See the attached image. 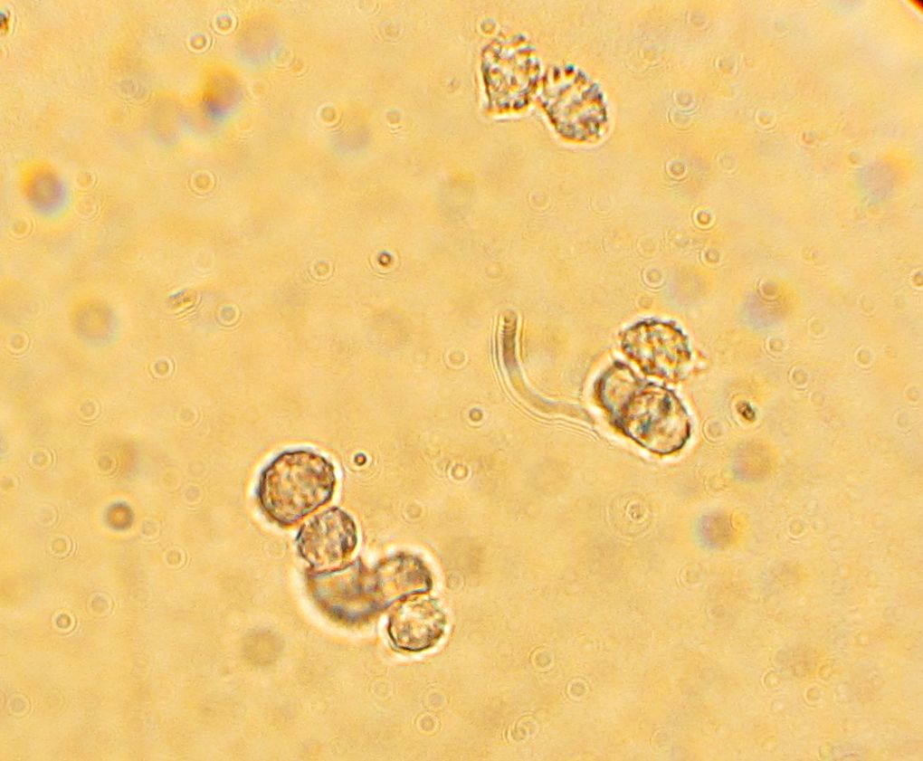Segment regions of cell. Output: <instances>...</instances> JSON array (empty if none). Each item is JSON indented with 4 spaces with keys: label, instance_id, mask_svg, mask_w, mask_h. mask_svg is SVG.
Returning a JSON list of instances; mask_svg holds the SVG:
<instances>
[{
    "label": "cell",
    "instance_id": "6da1fadb",
    "mask_svg": "<svg viewBox=\"0 0 923 761\" xmlns=\"http://www.w3.org/2000/svg\"><path fill=\"white\" fill-rule=\"evenodd\" d=\"M599 397L614 424L652 452L668 454L689 439V417L669 390L637 378L616 365L599 382Z\"/></svg>",
    "mask_w": 923,
    "mask_h": 761
},
{
    "label": "cell",
    "instance_id": "7a4b0ae2",
    "mask_svg": "<svg viewBox=\"0 0 923 761\" xmlns=\"http://www.w3.org/2000/svg\"><path fill=\"white\" fill-rule=\"evenodd\" d=\"M337 486L334 464L307 449L285 451L262 471L256 498L276 525L292 527L328 504Z\"/></svg>",
    "mask_w": 923,
    "mask_h": 761
},
{
    "label": "cell",
    "instance_id": "3957f363",
    "mask_svg": "<svg viewBox=\"0 0 923 761\" xmlns=\"http://www.w3.org/2000/svg\"><path fill=\"white\" fill-rule=\"evenodd\" d=\"M623 347L645 373L671 380L683 373L690 360L685 337L668 322L637 323L625 331Z\"/></svg>",
    "mask_w": 923,
    "mask_h": 761
},
{
    "label": "cell",
    "instance_id": "277c9868",
    "mask_svg": "<svg viewBox=\"0 0 923 761\" xmlns=\"http://www.w3.org/2000/svg\"><path fill=\"white\" fill-rule=\"evenodd\" d=\"M300 555L314 568H335L351 556L357 543L352 517L338 507L328 508L300 527L296 537Z\"/></svg>",
    "mask_w": 923,
    "mask_h": 761
},
{
    "label": "cell",
    "instance_id": "5b68a950",
    "mask_svg": "<svg viewBox=\"0 0 923 761\" xmlns=\"http://www.w3.org/2000/svg\"><path fill=\"white\" fill-rule=\"evenodd\" d=\"M444 618L430 600L402 605L390 619L389 633L395 646L422 651L433 646L444 630Z\"/></svg>",
    "mask_w": 923,
    "mask_h": 761
}]
</instances>
